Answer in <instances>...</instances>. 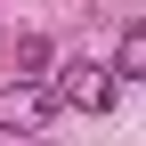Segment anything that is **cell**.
I'll use <instances>...</instances> for the list:
<instances>
[{"instance_id":"3957f363","label":"cell","mask_w":146,"mask_h":146,"mask_svg":"<svg viewBox=\"0 0 146 146\" xmlns=\"http://www.w3.org/2000/svg\"><path fill=\"white\" fill-rule=\"evenodd\" d=\"M106 73H114V89H122V81H146V25H122L114 65H106Z\"/></svg>"},{"instance_id":"6da1fadb","label":"cell","mask_w":146,"mask_h":146,"mask_svg":"<svg viewBox=\"0 0 146 146\" xmlns=\"http://www.w3.org/2000/svg\"><path fill=\"white\" fill-rule=\"evenodd\" d=\"M49 98L73 106V114H114V98H122V89H114V73H106V65L65 57V65H57V81H49Z\"/></svg>"},{"instance_id":"7a4b0ae2","label":"cell","mask_w":146,"mask_h":146,"mask_svg":"<svg viewBox=\"0 0 146 146\" xmlns=\"http://www.w3.org/2000/svg\"><path fill=\"white\" fill-rule=\"evenodd\" d=\"M57 122V98H49V81H8L0 89V130H49Z\"/></svg>"},{"instance_id":"277c9868","label":"cell","mask_w":146,"mask_h":146,"mask_svg":"<svg viewBox=\"0 0 146 146\" xmlns=\"http://www.w3.org/2000/svg\"><path fill=\"white\" fill-rule=\"evenodd\" d=\"M49 65H57V49H49L41 33H25V41H16V73L33 81V73H49Z\"/></svg>"}]
</instances>
